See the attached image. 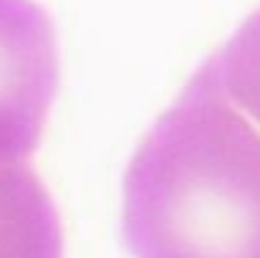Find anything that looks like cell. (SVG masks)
I'll list each match as a JSON object with an SVG mask.
<instances>
[{
    "label": "cell",
    "mask_w": 260,
    "mask_h": 258,
    "mask_svg": "<svg viewBox=\"0 0 260 258\" xmlns=\"http://www.w3.org/2000/svg\"><path fill=\"white\" fill-rule=\"evenodd\" d=\"M121 238L134 258H260V129L192 76L124 175Z\"/></svg>",
    "instance_id": "1"
},
{
    "label": "cell",
    "mask_w": 260,
    "mask_h": 258,
    "mask_svg": "<svg viewBox=\"0 0 260 258\" xmlns=\"http://www.w3.org/2000/svg\"><path fill=\"white\" fill-rule=\"evenodd\" d=\"M58 89V46L33 0H0V165L25 162L41 145Z\"/></svg>",
    "instance_id": "2"
},
{
    "label": "cell",
    "mask_w": 260,
    "mask_h": 258,
    "mask_svg": "<svg viewBox=\"0 0 260 258\" xmlns=\"http://www.w3.org/2000/svg\"><path fill=\"white\" fill-rule=\"evenodd\" d=\"M0 258H63L61 215L25 162L0 165Z\"/></svg>",
    "instance_id": "3"
}]
</instances>
